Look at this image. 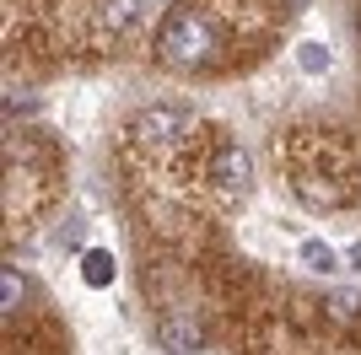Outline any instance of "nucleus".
<instances>
[{
    "label": "nucleus",
    "instance_id": "nucleus-1",
    "mask_svg": "<svg viewBox=\"0 0 361 355\" xmlns=\"http://www.w3.org/2000/svg\"><path fill=\"white\" fill-rule=\"evenodd\" d=\"M216 54H221L216 16L205 11V6H195V0H178V6L162 16V27H157V59L178 65V70H205Z\"/></svg>",
    "mask_w": 361,
    "mask_h": 355
},
{
    "label": "nucleus",
    "instance_id": "nucleus-2",
    "mask_svg": "<svg viewBox=\"0 0 361 355\" xmlns=\"http://www.w3.org/2000/svg\"><path fill=\"white\" fill-rule=\"evenodd\" d=\"M189 135H195V118L183 113V108H173V103L140 108V113L130 118V140H135V146H151V151H167V146H178V140H189Z\"/></svg>",
    "mask_w": 361,
    "mask_h": 355
},
{
    "label": "nucleus",
    "instance_id": "nucleus-9",
    "mask_svg": "<svg viewBox=\"0 0 361 355\" xmlns=\"http://www.w3.org/2000/svg\"><path fill=\"white\" fill-rule=\"evenodd\" d=\"M297 65H302L307 75H324V70L334 65V54H329L324 44H297Z\"/></svg>",
    "mask_w": 361,
    "mask_h": 355
},
{
    "label": "nucleus",
    "instance_id": "nucleus-8",
    "mask_svg": "<svg viewBox=\"0 0 361 355\" xmlns=\"http://www.w3.org/2000/svg\"><path fill=\"white\" fill-rule=\"evenodd\" d=\"M302 264L313 269V275H334V269H340V253H334L329 242H318V237H307V242H302Z\"/></svg>",
    "mask_w": 361,
    "mask_h": 355
},
{
    "label": "nucleus",
    "instance_id": "nucleus-12",
    "mask_svg": "<svg viewBox=\"0 0 361 355\" xmlns=\"http://www.w3.org/2000/svg\"><path fill=\"white\" fill-rule=\"evenodd\" d=\"M270 6H275L281 16H302V11H307V0H270Z\"/></svg>",
    "mask_w": 361,
    "mask_h": 355
},
{
    "label": "nucleus",
    "instance_id": "nucleus-3",
    "mask_svg": "<svg viewBox=\"0 0 361 355\" xmlns=\"http://www.w3.org/2000/svg\"><path fill=\"white\" fill-rule=\"evenodd\" d=\"M248 178H254L248 151L232 146V140H216L211 162H205V183H211L216 194H226V199H238V194H248Z\"/></svg>",
    "mask_w": 361,
    "mask_h": 355
},
{
    "label": "nucleus",
    "instance_id": "nucleus-6",
    "mask_svg": "<svg viewBox=\"0 0 361 355\" xmlns=\"http://www.w3.org/2000/svg\"><path fill=\"white\" fill-rule=\"evenodd\" d=\"M81 280H87L92 291L114 285V280H119V259H114L108 248H87V253H81Z\"/></svg>",
    "mask_w": 361,
    "mask_h": 355
},
{
    "label": "nucleus",
    "instance_id": "nucleus-4",
    "mask_svg": "<svg viewBox=\"0 0 361 355\" xmlns=\"http://www.w3.org/2000/svg\"><path fill=\"white\" fill-rule=\"evenodd\" d=\"M157 344L167 355H200L205 350V323L195 312H162L157 318Z\"/></svg>",
    "mask_w": 361,
    "mask_h": 355
},
{
    "label": "nucleus",
    "instance_id": "nucleus-10",
    "mask_svg": "<svg viewBox=\"0 0 361 355\" xmlns=\"http://www.w3.org/2000/svg\"><path fill=\"white\" fill-rule=\"evenodd\" d=\"M329 318H334V323H356V318H361V296L356 291H334L329 296Z\"/></svg>",
    "mask_w": 361,
    "mask_h": 355
},
{
    "label": "nucleus",
    "instance_id": "nucleus-5",
    "mask_svg": "<svg viewBox=\"0 0 361 355\" xmlns=\"http://www.w3.org/2000/svg\"><path fill=\"white\" fill-rule=\"evenodd\" d=\"M92 22L103 38H124V32L140 22V0H97L92 6Z\"/></svg>",
    "mask_w": 361,
    "mask_h": 355
},
{
    "label": "nucleus",
    "instance_id": "nucleus-13",
    "mask_svg": "<svg viewBox=\"0 0 361 355\" xmlns=\"http://www.w3.org/2000/svg\"><path fill=\"white\" fill-rule=\"evenodd\" d=\"M350 264H356V269H361V242H356V248H350Z\"/></svg>",
    "mask_w": 361,
    "mask_h": 355
},
{
    "label": "nucleus",
    "instance_id": "nucleus-11",
    "mask_svg": "<svg viewBox=\"0 0 361 355\" xmlns=\"http://www.w3.org/2000/svg\"><path fill=\"white\" fill-rule=\"evenodd\" d=\"M32 108H38V97H32V92H6V118L32 113Z\"/></svg>",
    "mask_w": 361,
    "mask_h": 355
},
{
    "label": "nucleus",
    "instance_id": "nucleus-7",
    "mask_svg": "<svg viewBox=\"0 0 361 355\" xmlns=\"http://www.w3.org/2000/svg\"><path fill=\"white\" fill-rule=\"evenodd\" d=\"M22 301H27V285H22V275L6 264V269H0V312H6V323H16Z\"/></svg>",
    "mask_w": 361,
    "mask_h": 355
}]
</instances>
